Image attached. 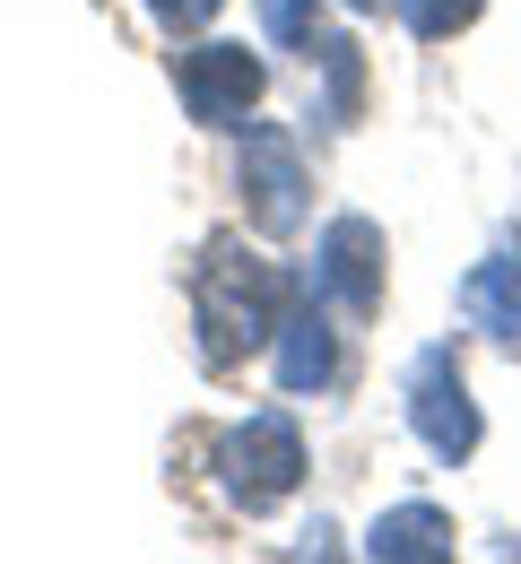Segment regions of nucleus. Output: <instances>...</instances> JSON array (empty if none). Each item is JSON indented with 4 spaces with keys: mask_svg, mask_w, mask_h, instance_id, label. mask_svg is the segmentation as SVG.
<instances>
[{
    "mask_svg": "<svg viewBox=\"0 0 521 564\" xmlns=\"http://www.w3.org/2000/svg\"><path fill=\"white\" fill-rule=\"evenodd\" d=\"M348 9H373V0H348Z\"/></svg>",
    "mask_w": 521,
    "mask_h": 564,
    "instance_id": "14",
    "label": "nucleus"
},
{
    "mask_svg": "<svg viewBox=\"0 0 521 564\" xmlns=\"http://www.w3.org/2000/svg\"><path fill=\"white\" fill-rule=\"evenodd\" d=\"M391 9H400V26H409L417 44H444V35H460L487 0H391Z\"/></svg>",
    "mask_w": 521,
    "mask_h": 564,
    "instance_id": "11",
    "label": "nucleus"
},
{
    "mask_svg": "<svg viewBox=\"0 0 521 564\" xmlns=\"http://www.w3.org/2000/svg\"><path fill=\"white\" fill-rule=\"evenodd\" d=\"M243 209L252 226H270V235H287L304 217V156H296V131H279V122H252L243 131Z\"/></svg>",
    "mask_w": 521,
    "mask_h": 564,
    "instance_id": "3",
    "label": "nucleus"
},
{
    "mask_svg": "<svg viewBox=\"0 0 521 564\" xmlns=\"http://www.w3.org/2000/svg\"><path fill=\"white\" fill-rule=\"evenodd\" d=\"M313 279H322V295H330L348 322L382 313V235H373V217H339V226L322 235Z\"/></svg>",
    "mask_w": 521,
    "mask_h": 564,
    "instance_id": "6",
    "label": "nucleus"
},
{
    "mask_svg": "<svg viewBox=\"0 0 521 564\" xmlns=\"http://www.w3.org/2000/svg\"><path fill=\"white\" fill-rule=\"evenodd\" d=\"M261 26H270L287 53H304V62H313V44L330 35V26H322V0H261Z\"/></svg>",
    "mask_w": 521,
    "mask_h": 564,
    "instance_id": "12",
    "label": "nucleus"
},
{
    "mask_svg": "<svg viewBox=\"0 0 521 564\" xmlns=\"http://www.w3.org/2000/svg\"><path fill=\"white\" fill-rule=\"evenodd\" d=\"M409 425L426 434L435 460H469V452H478V409H469V382L452 373L444 348H426L417 373H409Z\"/></svg>",
    "mask_w": 521,
    "mask_h": 564,
    "instance_id": "5",
    "label": "nucleus"
},
{
    "mask_svg": "<svg viewBox=\"0 0 521 564\" xmlns=\"http://www.w3.org/2000/svg\"><path fill=\"white\" fill-rule=\"evenodd\" d=\"M460 313H469L487 339H513V330H521V243H504L496 261H478V270H469Z\"/></svg>",
    "mask_w": 521,
    "mask_h": 564,
    "instance_id": "9",
    "label": "nucleus"
},
{
    "mask_svg": "<svg viewBox=\"0 0 521 564\" xmlns=\"http://www.w3.org/2000/svg\"><path fill=\"white\" fill-rule=\"evenodd\" d=\"M165 26H200V18H218V0H149Z\"/></svg>",
    "mask_w": 521,
    "mask_h": 564,
    "instance_id": "13",
    "label": "nucleus"
},
{
    "mask_svg": "<svg viewBox=\"0 0 521 564\" xmlns=\"http://www.w3.org/2000/svg\"><path fill=\"white\" fill-rule=\"evenodd\" d=\"M279 382L287 391H330L339 382V339L313 304H287V322H279Z\"/></svg>",
    "mask_w": 521,
    "mask_h": 564,
    "instance_id": "7",
    "label": "nucleus"
},
{
    "mask_svg": "<svg viewBox=\"0 0 521 564\" xmlns=\"http://www.w3.org/2000/svg\"><path fill=\"white\" fill-rule=\"evenodd\" d=\"M218 460H226V495H235L243 512H270V503L296 495V478H304V434H296V417L261 409V417H243L226 434Z\"/></svg>",
    "mask_w": 521,
    "mask_h": 564,
    "instance_id": "2",
    "label": "nucleus"
},
{
    "mask_svg": "<svg viewBox=\"0 0 521 564\" xmlns=\"http://www.w3.org/2000/svg\"><path fill=\"white\" fill-rule=\"evenodd\" d=\"M174 96H183V113L192 122H243L252 113V96H261V62L243 53V44H200V53H183L174 62Z\"/></svg>",
    "mask_w": 521,
    "mask_h": 564,
    "instance_id": "4",
    "label": "nucleus"
},
{
    "mask_svg": "<svg viewBox=\"0 0 521 564\" xmlns=\"http://www.w3.org/2000/svg\"><path fill=\"white\" fill-rule=\"evenodd\" d=\"M313 62H322V78H330V122H357V105H366V53L348 44V35H322L313 44Z\"/></svg>",
    "mask_w": 521,
    "mask_h": 564,
    "instance_id": "10",
    "label": "nucleus"
},
{
    "mask_svg": "<svg viewBox=\"0 0 521 564\" xmlns=\"http://www.w3.org/2000/svg\"><path fill=\"white\" fill-rule=\"evenodd\" d=\"M192 304H200V348H209V365H243L252 348L279 339V322H287V279H279L261 252L218 243V252L200 261Z\"/></svg>",
    "mask_w": 521,
    "mask_h": 564,
    "instance_id": "1",
    "label": "nucleus"
},
{
    "mask_svg": "<svg viewBox=\"0 0 521 564\" xmlns=\"http://www.w3.org/2000/svg\"><path fill=\"white\" fill-rule=\"evenodd\" d=\"M366 556L373 564H444L452 556V521L435 503H400V512H382L366 530Z\"/></svg>",
    "mask_w": 521,
    "mask_h": 564,
    "instance_id": "8",
    "label": "nucleus"
}]
</instances>
